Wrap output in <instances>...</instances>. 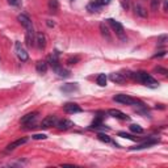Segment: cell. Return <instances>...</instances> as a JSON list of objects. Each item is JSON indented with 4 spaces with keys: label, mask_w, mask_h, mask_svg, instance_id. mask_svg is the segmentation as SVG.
<instances>
[{
    "label": "cell",
    "mask_w": 168,
    "mask_h": 168,
    "mask_svg": "<svg viewBox=\"0 0 168 168\" xmlns=\"http://www.w3.org/2000/svg\"><path fill=\"white\" fill-rule=\"evenodd\" d=\"M76 88H78V87H76L75 84H71V83H70V84H66V85H63L61 89H62L63 92H72V91H75Z\"/></svg>",
    "instance_id": "cell-25"
},
{
    "label": "cell",
    "mask_w": 168,
    "mask_h": 168,
    "mask_svg": "<svg viewBox=\"0 0 168 168\" xmlns=\"http://www.w3.org/2000/svg\"><path fill=\"white\" fill-rule=\"evenodd\" d=\"M35 42V35H34V30L33 29H29L26 30V37H25V43L28 47H33Z\"/></svg>",
    "instance_id": "cell-9"
},
{
    "label": "cell",
    "mask_w": 168,
    "mask_h": 168,
    "mask_svg": "<svg viewBox=\"0 0 168 168\" xmlns=\"http://www.w3.org/2000/svg\"><path fill=\"white\" fill-rule=\"evenodd\" d=\"M97 84L101 85V87H105L106 85V76H105V74H100L97 76Z\"/></svg>",
    "instance_id": "cell-26"
},
{
    "label": "cell",
    "mask_w": 168,
    "mask_h": 168,
    "mask_svg": "<svg viewBox=\"0 0 168 168\" xmlns=\"http://www.w3.org/2000/svg\"><path fill=\"white\" fill-rule=\"evenodd\" d=\"M14 49H16V54H17V58L21 61V62H26L29 59V54L25 51V49L21 46V42L16 41L14 43Z\"/></svg>",
    "instance_id": "cell-3"
},
{
    "label": "cell",
    "mask_w": 168,
    "mask_h": 168,
    "mask_svg": "<svg viewBox=\"0 0 168 168\" xmlns=\"http://www.w3.org/2000/svg\"><path fill=\"white\" fill-rule=\"evenodd\" d=\"M8 3H9L11 5L17 7V5H20V4H21V0H8Z\"/></svg>",
    "instance_id": "cell-33"
},
{
    "label": "cell",
    "mask_w": 168,
    "mask_h": 168,
    "mask_svg": "<svg viewBox=\"0 0 168 168\" xmlns=\"http://www.w3.org/2000/svg\"><path fill=\"white\" fill-rule=\"evenodd\" d=\"M118 137H122V138H126V139H133V141H135V137H133V135H130V134H127V133H123V131H121V133H118Z\"/></svg>",
    "instance_id": "cell-27"
},
{
    "label": "cell",
    "mask_w": 168,
    "mask_h": 168,
    "mask_svg": "<svg viewBox=\"0 0 168 168\" xmlns=\"http://www.w3.org/2000/svg\"><path fill=\"white\" fill-rule=\"evenodd\" d=\"M111 80L117 84H122L126 82V76L123 74H120V72H113V74H111Z\"/></svg>",
    "instance_id": "cell-11"
},
{
    "label": "cell",
    "mask_w": 168,
    "mask_h": 168,
    "mask_svg": "<svg viewBox=\"0 0 168 168\" xmlns=\"http://www.w3.org/2000/svg\"><path fill=\"white\" fill-rule=\"evenodd\" d=\"M35 42H37V45L41 50H43L46 47V37H45V34H42V33H38L37 34V38H35Z\"/></svg>",
    "instance_id": "cell-16"
},
{
    "label": "cell",
    "mask_w": 168,
    "mask_h": 168,
    "mask_svg": "<svg viewBox=\"0 0 168 168\" xmlns=\"http://www.w3.org/2000/svg\"><path fill=\"white\" fill-rule=\"evenodd\" d=\"M97 138H99V139H100L101 142H105V143H113L114 146H118V144H117L116 142H113V141L111 139V137H108L106 134H103V133H100V134L97 135Z\"/></svg>",
    "instance_id": "cell-18"
},
{
    "label": "cell",
    "mask_w": 168,
    "mask_h": 168,
    "mask_svg": "<svg viewBox=\"0 0 168 168\" xmlns=\"http://www.w3.org/2000/svg\"><path fill=\"white\" fill-rule=\"evenodd\" d=\"M46 24H47V26H50V28H53V26H54V23H53L51 20H47V21H46Z\"/></svg>",
    "instance_id": "cell-36"
},
{
    "label": "cell",
    "mask_w": 168,
    "mask_h": 168,
    "mask_svg": "<svg viewBox=\"0 0 168 168\" xmlns=\"http://www.w3.org/2000/svg\"><path fill=\"white\" fill-rule=\"evenodd\" d=\"M100 30H101V34H103L104 37H106L108 40H111V34H109V29H108V26H106L104 23H101V24H100Z\"/></svg>",
    "instance_id": "cell-20"
},
{
    "label": "cell",
    "mask_w": 168,
    "mask_h": 168,
    "mask_svg": "<svg viewBox=\"0 0 168 168\" xmlns=\"http://www.w3.org/2000/svg\"><path fill=\"white\" fill-rule=\"evenodd\" d=\"M76 62H79V57H75V58H70V59L67 61L68 64H75Z\"/></svg>",
    "instance_id": "cell-32"
},
{
    "label": "cell",
    "mask_w": 168,
    "mask_h": 168,
    "mask_svg": "<svg viewBox=\"0 0 168 168\" xmlns=\"http://www.w3.org/2000/svg\"><path fill=\"white\" fill-rule=\"evenodd\" d=\"M155 71H156V72H159V74L164 75V76H167V74H168V71H167L165 68H163V67H160V66H159V67H156V68H155Z\"/></svg>",
    "instance_id": "cell-29"
},
{
    "label": "cell",
    "mask_w": 168,
    "mask_h": 168,
    "mask_svg": "<svg viewBox=\"0 0 168 168\" xmlns=\"http://www.w3.org/2000/svg\"><path fill=\"white\" fill-rule=\"evenodd\" d=\"M167 40V35H162V37L159 38V41L158 42H160V43H164V41Z\"/></svg>",
    "instance_id": "cell-34"
},
{
    "label": "cell",
    "mask_w": 168,
    "mask_h": 168,
    "mask_svg": "<svg viewBox=\"0 0 168 168\" xmlns=\"http://www.w3.org/2000/svg\"><path fill=\"white\" fill-rule=\"evenodd\" d=\"M126 78H131L137 80V82H139L144 85L150 87V88H156V87H159V82L158 80H155L154 78H152L151 75H149L147 72L144 71H138V72H126V74H123Z\"/></svg>",
    "instance_id": "cell-1"
},
{
    "label": "cell",
    "mask_w": 168,
    "mask_h": 168,
    "mask_svg": "<svg viewBox=\"0 0 168 168\" xmlns=\"http://www.w3.org/2000/svg\"><path fill=\"white\" fill-rule=\"evenodd\" d=\"M164 55H165V51H160V53L155 54V55H154V58H158V57H164Z\"/></svg>",
    "instance_id": "cell-35"
},
{
    "label": "cell",
    "mask_w": 168,
    "mask_h": 168,
    "mask_svg": "<svg viewBox=\"0 0 168 168\" xmlns=\"http://www.w3.org/2000/svg\"><path fill=\"white\" fill-rule=\"evenodd\" d=\"M87 9H88L89 12H100V9H101V7L99 5V4H96V3H91V4H88V5H87Z\"/></svg>",
    "instance_id": "cell-22"
},
{
    "label": "cell",
    "mask_w": 168,
    "mask_h": 168,
    "mask_svg": "<svg viewBox=\"0 0 168 168\" xmlns=\"http://www.w3.org/2000/svg\"><path fill=\"white\" fill-rule=\"evenodd\" d=\"M130 130L133 131V133H137V134H142L143 133V127L137 125V123H133V125H130Z\"/></svg>",
    "instance_id": "cell-24"
},
{
    "label": "cell",
    "mask_w": 168,
    "mask_h": 168,
    "mask_svg": "<svg viewBox=\"0 0 168 168\" xmlns=\"http://www.w3.org/2000/svg\"><path fill=\"white\" fill-rule=\"evenodd\" d=\"M49 8L51 9V12H57L59 9V3H58V0H49Z\"/></svg>",
    "instance_id": "cell-21"
},
{
    "label": "cell",
    "mask_w": 168,
    "mask_h": 168,
    "mask_svg": "<svg viewBox=\"0 0 168 168\" xmlns=\"http://www.w3.org/2000/svg\"><path fill=\"white\" fill-rule=\"evenodd\" d=\"M26 142H28V138H20V139L14 141V142H12V143H9L8 146H7V151H12V150H14L16 147H20L21 144H24Z\"/></svg>",
    "instance_id": "cell-14"
},
{
    "label": "cell",
    "mask_w": 168,
    "mask_h": 168,
    "mask_svg": "<svg viewBox=\"0 0 168 168\" xmlns=\"http://www.w3.org/2000/svg\"><path fill=\"white\" fill-rule=\"evenodd\" d=\"M63 109H64L66 113H70V114L83 112V109L80 108L78 104H75V103H67V104H64L63 105Z\"/></svg>",
    "instance_id": "cell-5"
},
{
    "label": "cell",
    "mask_w": 168,
    "mask_h": 168,
    "mask_svg": "<svg viewBox=\"0 0 168 168\" xmlns=\"http://www.w3.org/2000/svg\"><path fill=\"white\" fill-rule=\"evenodd\" d=\"M32 138L33 139H46V135L45 134H34Z\"/></svg>",
    "instance_id": "cell-31"
},
{
    "label": "cell",
    "mask_w": 168,
    "mask_h": 168,
    "mask_svg": "<svg viewBox=\"0 0 168 168\" xmlns=\"http://www.w3.org/2000/svg\"><path fill=\"white\" fill-rule=\"evenodd\" d=\"M37 116H38V113L37 112H33V113H28V114H25L23 118H21V123L23 125H32V123L37 120Z\"/></svg>",
    "instance_id": "cell-7"
},
{
    "label": "cell",
    "mask_w": 168,
    "mask_h": 168,
    "mask_svg": "<svg viewBox=\"0 0 168 168\" xmlns=\"http://www.w3.org/2000/svg\"><path fill=\"white\" fill-rule=\"evenodd\" d=\"M135 13L138 14V16H141V17H146V16H147V11H146L143 7L139 5V4L135 5Z\"/></svg>",
    "instance_id": "cell-19"
},
{
    "label": "cell",
    "mask_w": 168,
    "mask_h": 168,
    "mask_svg": "<svg viewBox=\"0 0 168 168\" xmlns=\"http://www.w3.org/2000/svg\"><path fill=\"white\" fill-rule=\"evenodd\" d=\"M35 68H37L38 71V74H46V71H47V62L45 61H38L37 63H35Z\"/></svg>",
    "instance_id": "cell-15"
},
{
    "label": "cell",
    "mask_w": 168,
    "mask_h": 168,
    "mask_svg": "<svg viewBox=\"0 0 168 168\" xmlns=\"http://www.w3.org/2000/svg\"><path fill=\"white\" fill-rule=\"evenodd\" d=\"M158 142H159V139H156V138H154V139H149V141H146L141 144L135 146V147H131V150H142V149H146V147H150V146H152V144H156Z\"/></svg>",
    "instance_id": "cell-13"
},
{
    "label": "cell",
    "mask_w": 168,
    "mask_h": 168,
    "mask_svg": "<svg viewBox=\"0 0 168 168\" xmlns=\"http://www.w3.org/2000/svg\"><path fill=\"white\" fill-rule=\"evenodd\" d=\"M57 123H58V118L55 116H47L46 118L42 120L41 126L47 129V127H51V126H57Z\"/></svg>",
    "instance_id": "cell-6"
},
{
    "label": "cell",
    "mask_w": 168,
    "mask_h": 168,
    "mask_svg": "<svg viewBox=\"0 0 168 168\" xmlns=\"http://www.w3.org/2000/svg\"><path fill=\"white\" fill-rule=\"evenodd\" d=\"M108 23L111 24V26L114 29V32L117 33V35L121 38V40H125V33H123V26L118 23V21H116L113 19H109L108 20Z\"/></svg>",
    "instance_id": "cell-4"
},
{
    "label": "cell",
    "mask_w": 168,
    "mask_h": 168,
    "mask_svg": "<svg viewBox=\"0 0 168 168\" xmlns=\"http://www.w3.org/2000/svg\"><path fill=\"white\" fill-rule=\"evenodd\" d=\"M114 101H117V103H121L123 105H135V104H142L141 101H138L133 97L127 96V95H123V93H120V95H116V96L113 97Z\"/></svg>",
    "instance_id": "cell-2"
},
{
    "label": "cell",
    "mask_w": 168,
    "mask_h": 168,
    "mask_svg": "<svg viewBox=\"0 0 168 168\" xmlns=\"http://www.w3.org/2000/svg\"><path fill=\"white\" fill-rule=\"evenodd\" d=\"M160 2H162V0H150V8L152 12H156L159 9Z\"/></svg>",
    "instance_id": "cell-23"
},
{
    "label": "cell",
    "mask_w": 168,
    "mask_h": 168,
    "mask_svg": "<svg viewBox=\"0 0 168 168\" xmlns=\"http://www.w3.org/2000/svg\"><path fill=\"white\" fill-rule=\"evenodd\" d=\"M54 71H55V74H58V76H61V78H67V76H70V71L66 70V68H62L61 66L55 67Z\"/></svg>",
    "instance_id": "cell-17"
},
{
    "label": "cell",
    "mask_w": 168,
    "mask_h": 168,
    "mask_svg": "<svg viewBox=\"0 0 168 168\" xmlns=\"http://www.w3.org/2000/svg\"><path fill=\"white\" fill-rule=\"evenodd\" d=\"M108 114L114 117V118H118V120H129V116H126L125 113H122L118 109H109Z\"/></svg>",
    "instance_id": "cell-10"
},
{
    "label": "cell",
    "mask_w": 168,
    "mask_h": 168,
    "mask_svg": "<svg viewBox=\"0 0 168 168\" xmlns=\"http://www.w3.org/2000/svg\"><path fill=\"white\" fill-rule=\"evenodd\" d=\"M95 3L99 4L100 7H104V5H108L111 3V0H95Z\"/></svg>",
    "instance_id": "cell-28"
},
{
    "label": "cell",
    "mask_w": 168,
    "mask_h": 168,
    "mask_svg": "<svg viewBox=\"0 0 168 168\" xmlns=\"http://www.w3.org/2000/svg\"><path fill=\"white\" fill-rule=\"evenodd\" d=\"M72 126H74V123H72V121H70V120H61L57 123V127L59 130H68Z\"/></svg>",
    "instance_id": "cell-12"
},
{
    "label": "cell",
    "mask_w": 168,
    "mask_h": 168,
    "mask_svg": "<svg viewBox=\"0 0 168 168\" xmlns=\"http://www.w3.org/2000/svg\"><path fill=\"white\" fill-rule=\"evenodd\" d=\"M17 20L21 23V25H23L26 30H29V29H33V25H32V20L29 19L26 14H24V13H21V14H19V17H17Z\"/></svg>",
    "instance_id": "cell-8"
},
{
    "label": "cell",
    "mask_w": 168,
    "mask_h": 168,
    "mask_svg": "<svg viewBox=\"0 0 168 168\" xmlns=\"http://www.w3.org/2000/svg\"><path fill=\"white\" fill-rule=\"evenodd\" d=\"M129 3H130V0H121L122 8H123V9H127V8H129Z\"/></svg>",
    "instance_id": "cell-30"
}]
</instances>
